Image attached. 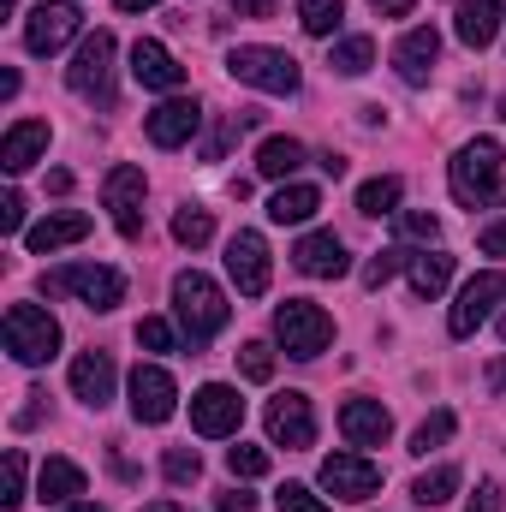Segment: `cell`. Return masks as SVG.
<instances>
[{"label": "cell", "mask_w": 506, "mask_h": 512, "mask_svg": "<svg viewBox=\"0 0 506 512\" xmlns=\"http://www.w3.org/2000/svg\"><path fill=\"white\" fill-rule=\"evenodd\" d=\"M173 316H179V334H185V346L197 352V346H209V340L227 328L233 304H227V292H221L209 274L185 268V274L173 280Z\"/></svg>", "instance_id": "1"}, {"label": "cell", "mask_w": 506, "mask_h": 512, "mask_svg": "<svg viewBox=\"0 0 506 512\" xmlns=\"http://www.w3.org/2000/svg\"><path fill=\"white\" fill-rule=\"evenodd\" d=\"M447 185H453V197H459L465 209H495V203H506L501 143H495V137H471V143L453 155V167H447Z\"/></svg>", "instance_id": "2"}, {"label": "cell", "mask_w": 506, "mask_h": 512, "mask_svg": "<svg viewBox=\"0 0 506 512\" xmlns=\"http://www.w3.org/2000/svg\"><path fill=\"white\" fill-rule=\"evenodd\" d=\"M42 292L48 298H84L90 310H120L126 304V274L102 268V262H72V268L42 274Z\"/></svg>", "instance_id": "3"}, {"label": "cell", "mask_w": 506, "mask_h": 512, "mask_svg": "<svg viewBox=\"0 0 506 512\" xmlns=\"http://www.w3.org/2000/svg\"><path fill=\"white\" fill-rule=\"evenodd\" d=\"M227 72H233L239 84L262 90V96H298V84H304L298 60H292L286 48H262V42L233 48V54H227Z\"/></svg>", "instance_id": "4"}, {"label": "cell", "mask_w": 506, "mask_h": 512, "mask_svg": "<svg viewBox=\"0 0 506 512\" xmlns=\"http://www.w3.org/2000/svg\"><path fill=\"white\" fill-rule=\"evenodd\" d=\"M274 340L286 346V358H322L334 340V316L310 298H286L274 310Z\"/></svg>", "instance_id": "5"}, {"label": "cell", "mask_w": 506, "mask_h": 512, "mask_svg": "<svg viewBox=\"0 0 506 512\" xmlns=\"http://www.w3.org/2000/svg\"><path fill=\"white\" fill-rule=\"evenodd\" d=\"M0 334H6V352L18 364H48L60 352V322L42 304H12L6 322H0Z\"/></svg>", "instance_id": "6"}, {"label": "cell", "mask_w": 506, "mask_h": 512, "mask_svg": "<svg viewBox=\"0 0 506 512\" xmlns=\"http://www.w3.org/2000/svg\"><path fill=\"white\" fill-rule=\"evenodd\" d=\"M66 84H72V96H84V102H114V36H108V30H90V36L78 42V54H72V66H66Z\"/></svg>", "instance_id": "7"}, {"label": "cell", "mask_w": 506, "mask_h": 512, "mask_svg": "<svg viewBox=\"0 0 506 512\" xmlns=\"http://www.w3.org/2000/svg\"><path fill=\"white\" fill-rule=\"evenodd\" d=\"M506 298V280L495 268H483V274H471L465 286H459V304H453V316H447V334L453 340H471L489 316H495V304Z\"/></svg>", "instance_id": "8"}, {"label": "cell", "mask_w": 506, "mask_h": 512, "mask_svg": "<svg viewBox=\"0 0 506 512\" xmlns=\"http://www.w3.org/2000/svg\"><path fill=\"white\" fill-rule=\"evenodd\" d=\"M78 24H84V12H78L72 0H42V6L24 18V48H30V54H60V48L78 36Z\"/></svg>", "instance_id": "9"}, {"label": "cell", "mask_w": 506, "mask_h": 512, "mask_svg": "<svg viewBox=\"0 0 506 512\" xmlns=\"http://www.w3.org/2000/svg\"><path fill=\"white\" fill-rule=\"evenodd\" d=\"M245 423V399H239V387L227 382H209L191 393V429L197 435H233Z\"/></svg>", "instance_id": "10"}, {"label": "cell", "mask_w": 506, "mask_h": 512, "mask_svg": "<svg viewBox=\"0 0 506 512\" xmlns=\"http://www.w3.org/2000/svg\"><path fill=\"white\" fill-rule=\"evenodd\" d=\"M322 489L334 501H370L381 489V465H370L364 453H328L322 459Z\"/></svg>", "instance_id": "11"}, {"label": "cell", "mask_w": 506, "mask_h": 512, "mask_svg": "<svg viewBox=\"0 0 506 512\" xmlns=\"http://www.w3.org/2000/svg\"><path fill=\"white\" fill-rule=\"evenodd\" d=\"M268 441L286 447V453H298V447L316 441V411H310L304 393H274L268 399Z\"/></svg>", "instance_id": "12"}, {"label": "cell", "mask_w": 506, "mask_h": 512, "mask_svg": "<svg viewBox=\"0 0 506 512\" xmlns=\"http://www.w3.org/2000/svg\"><path fill=\"white\" fill-rule=\"evenodd\" d=\"M179 411V387L161 364H137L131 370V417L137 423H167Z\"/></svg>", "instance_id": "13"}, {"label": "cell", "mask_w": 506, "mask_h": 512, "mask_svg": "<svg viewBox=\"0 0 506 512\" xmlns=\"http://www.w3.org/2000/svg\"><path fill=\"white\" fill-rule=\"evenodd\" d=\"M227 274L245 298H262L268 292V239L262 233H233L227 239Z\"/></svg>", "instance_id": "14"}, {"label": "cell", "mask_w": 506, "mask_h": 512, "mask_svg": "<svg viewBox=\"0 0 506 512\" xmlns=\"http://www.w3.org/2000/svg\"><path fill=\"white\" fill-rule=\"evenodd\" d=\"M102 203H108L114 227H120L126 239H137V233H143V167H114L108 185H102Z\"/></svg>", "instance_id": "15"}, {"label": "cell", "mask_w": 506, "mask_h": 512, "mask_svg": "<svg viewBox=\"0 0 506 512\" xmlns=\"http://www.w3.org/2000/svg\"><path fill=\"white\" fill-rule=\"evenodd\" d=\"M197 126H203V108H197L191 96H167V102L143 120V131H149L155 149H179V143H191Z\"/></svg>", "instance_id": "16"}, {"label": "cell", "mask_w": 506, "mask_h": 512, "mask_svg": "<svg viewBox=\"0 0 506 512\" xmlns=\"http://www.w3.org/2000/svg\"><path fill=\"white\" fill-rule=\"evenodd\" d=\"M435 60H441V36H435L429 24H417V30H405V36L393 42V72H399L405 84H429Z\"/></svg>", "instance_id": "17"}, {"label": "cell", "mask_w": 506, "mask_h": 512, "mask_svg": "<svg viewBox=\"0 0 506 512\" xmlns=\"http://www.w3.org/2000/svg\"><path fill=\"white\" fill-rule=\"evenodd\" d=\"M131 78H137L143 90H161V96H173V90L185 84V66H179V60H173L161 42H149V36H143V42L131 48Z\"/></svg>", "instance_id": "18"}, {"label": "cell", "mask_w": 506, "mask_h": 512, "mask_svg": "<svg viewBox=\"0 0 506 512\" xmlns=\"http://www.w3.org/2000/svg\"><path fill=\"white\" fill-rule=\"evenodd\" d=\"M340 435H346L352 447H381V441L393 435V417H387L381 399H346V405H340Z\"/></svg>", "instance_id": "19"}, {"label": "cell", "mask_w": 506, "mask_h": 512, "mask_svg": "<svg viewBox=\"0 0 506 512\" xmlns=\"http://www.w3.org/2000/svg\"><path fill=\"white\" fill-rule=\"evenodd\" d=\"M292 262H298L310 280H340V274L352 268V256H346V245H340L334 233H304L298 251H292Z\"/></svg>", "instance_id": "20"}, {"label": "cell", "mask_w": 506, "mask_h": 512, "mask_svg": "<svg viewBox=\"0 0 506 512\" xmlns=\"http://www.w3.org/2000/svg\"><path fill=\"white\" fill-rule=\"evenodd\" d=\"M72 393H78L90 411H102V405L114 399V358H108V352H78V358H72Z\"/></svg>", "instance_id": "21"}, {"label": "cell", "mask_w": 506, "mask_h": 512, "mask_svg": "<svg viewBox=\"0 0 506 512\" xmlns=\"http://www.w3.org/2000/svg\"><path fill=\"white\" fill-rule=\"evenodd\" d=\"M48 155V120H18V126L0 137V167L6 173H24Z\"/></svg>", "instance_id": "22"}, {"label": "cell", "mask_w": 506, "mask_h": 512, "mask_svg": "<svg viewBox=\"0 0 506 512\" xmlns=\"http://www.w3.org/2000/svg\"><path fill=\"white\" fill-rule=\"evenodd\" d=\"M501 0H459V18H453V36L465 48H489L501 36Z\"/></svg>", "instance_id": "23"}, {"label": "cell", "mask_w": 506, "mask_h": 512, "mask_svg": "<svg viewBox=\"0 0 506 512\" xmlns=\"http://www.w3.org/2000/svg\"><path fill=\"white\" fill-rule=\"evenodd\" d=\"M90 233V215H78V209H60V215H48V221H36L30 233H24V245L36 256H48V251H60V245H78Z\"/></svg>", "instance_id": "24"}, {"label": "cell", "mask_w": 506, "mask_h": 512, "mask_svg": "<svg viewBox=\"0 0 506 512\" xmlns=\"http://www.w3.org/2000/svg\"><path fill=\"white\" fill-rule=\"evenodd\" d=\"M316 209H322V191H316V185H280V191L268 197V221H274V227H304Z\"/></svg>", "instance_id": "25"}, {"label": "cell", "mask_w": 506, "mask_h": 512, "mask_svg": "<svg viewBox=\"0 0 506 512\" xmlns=\"http://www.w3.org/2000/svg\"><path fill=\"white\" fill-rule=\"evenodd\" d=\"M36 495H42L48 507H60V501H78V495H84V471H78L72 459H48V465L36 471Z\"/></svg>", "instance_id": "26"}, {"label": "cell", "mask_w": 506, "mask_h": 512, "mask_svg": "<svg viewBox=\"0 0 506 512\" xmlns=\"http://www.w3.org/2000/svg\"><path fill=\"white\" fill-rule=\"evenodd\" d=\"M405 274H411V292H417V298H435V292L453 280V256H447V251H429V245H423V251L405 262Z\"/></svg>", "instance_id": "27"}, {"label": "cell", "mask_w": 506, "mask_h": 512, "mask_svg": "<svg viewBox=\"0 0 506 512\" xmlns=\"http://www.w3.org/2000/svg\"><path fill=\"white\" fill-rule=\"evenodd\" d=\"M304 167V143L298 137H268L262 149H256V173L262 179H286V173H298Z\"/></svg>", "instance_id": "28"}, {"label": "cell", "mask_w": 506, "mask_h": 512, "mask_svg": "<svg viewBox=\"0 0 506 512\" xmlns=\"http://www.w3.org/2000/svg\"><path fill=\"white\" fill-rule=\"evenodd\" d=\"M453 495H459V465H435V471H423L411 483V501L417 507H447Z\"/></svg>", "instance_id": "29"}, {"label": "cell", "mask_w": 506, "mask_h": 512, "mask_svg": "<svg viewBox=\"0 0 506 512\" xmlns=\"http://www.w3.org/2000/svg\"><path fill=\"white\" fill-rule=\"evenodd\" d=\"M328 66H334L340 78H364V72L376 66V42H370V36H340V42H334V60H328Z\"/></svg>", "instance_id": "30"}, {"label": "cell", "mask_w": 506, "mask_h": 512, "mask_svg": "<svg viewBox=\"0 0 506 512\" xmlns=\"http://www.w3.org/2000/svg\"><path fill=\"white\" fill-rule=\"evenodd\" d=\"M399 191H405V185H399L393 173L364 179V185H358V209H364V215H399Z\"/></svg>", "instance_id": "31"}, {"label": "cell", "mask_w": 506, "mask_h": 512, "mask_svg": "<svg viewBox=\"0 0 506 512\" xmlns=\"http://www.w3.org/2000/svg\"><path fill=\"white\" fill-rule=\"evenodd\" d=\"M173 239H179V245H191V251H197V245H209V239H215V215H209V209H197V203H185V209L173 215Z\"/></svg>", "instance_id": "32"}, {"label": "cell", "mask_w": 506, "mask_h": 512, "mask_svg": "<svg viewBox=\"0 0 506 512\" xmlns=\"http://www.w3.org/2000/svg\"><path fill=\"white\" fill-rule=\"evenodd\" d=\"M453 429H459V423H453V411H429V417L417 423V435H411V453H417V459H429L435 447H447V441H453Z\"/></svg>", "instance_id": "33"}, {"label": "cell", "mask_w": 506, "mask_h": 512, "mask_svg": "<svg viewBox=\"0 0 506 512\" xmlns=\"http://www.w3.org/2000/svg\"><path fill=\"white\" fill-rule=\"evenodd\" d=\"M340 18H346V0H298V24L310 36H334Z\"/></svg>", "instance_id": "34"}, {"label": "cell", "mask_w": 506, "mask_h": 512, "mask_svg": "<svg viewBox=\"0 0 506 512\" xmlns=\"http://www.w3.org/2000/svg\"><path fill=\"white\" fill-rule=\"evenodd\" d=\"M161 471H167V483L185 489V483L203 477V459H197V447H167V453H161Z\"/></svg>", "instance_id": "35"}, {"label": "cell", "mask_w": 506, "mask_h": 512, "mask_svg": "<svg viewBox=\"0 0 506 512\" xmlns=\"http://www.w3.org/2000/svg\"><path fill=\"white\" fill-rule=\"evenodd\" d=\"M227 465H233V477H245V483H251V477H268V465H274V459H268V447L239 441V447H227Z\"/></svg>", "instance_id": "36"}, {"label": "cell", "mask_w": 506, "mask_h": 512, "mask_svg": "<svg viewBox=\"0 0 506 512\" xmlns=\"http://www.w3.org/2000/svg\"><path fill=\"white\" fill-rule=\"evenodd\" d=\"M393 227H399V239H423V245H435V239H441V221H435L429 209H399V215H393Z\"/></svg>", "instance_id": "37"}, {"label": "cell", "mask_w": 506, "mask_h": 512, "mask_svg": "<svg viewBox=\"0 0 506 512\" xmlns=\"http://www.w3.org/2000/svg\"><path fill=\"white\" fill-rule=\"evenodd\" d=\"M0 507H24V453L18 447L6 453V471H0Z\"/></svg>", "instance_id": "38"}, {"label": "cell", "mask_w": 506, "mask_h": 512, "mask_svg": "<svg viewBox=\"0 0 506 512\" xmlns=\"http://www.w3.org/2000/svg\"><path fill=\"white\" fill-rule=\"evenodd\" d=\"M239 370H245V382H268V376H274V352H268L262 340L239 346Z\"/></svg>", "instance_id": "39"}, {"label": "cell", "mask_w": 506, "mask_h": 512, "mask_svg": "<svg viewBox=\"0 0 506 512\" xmlns=\"http://www.w3.org/2000/svg\"><path fill=\"white\" fill-rule=\"evenodd\" d=\"M405 262H411L405 251H381V256H370V268H364V286H370V292H381V286H387V280H393Z\"/></svg>", "instance_id": "40"}, {"label": "cell", "mask_w": 506, "mask_h": 512, "mask_svg": "<svg viewBox=\"0 0 506 512\" xmlns=\"http://www.w3.org/2000/svg\"><path fill=\"white\" fill-rule=\"evenodd\" d=\"M137 346H149V352H173V322L143 316V322H137Z\"/></svg>", "instance_id": "41"}, {"label": "cell", "mask_w": 506, "mask_h": 512, "mask_svg": "<svg viewBox=\"0 0 506 512\" xmlns=\"http://www.w3.org/2000/svg\"><path fill=\"white\" fill-rule=\"evenodd\" d=\"M274 507H280V512H328L322 501H316V495H310V489H304V483H280Z\"/></svg>", "instance_id": "42"}, {"label": "cell", "mask_w": 506, "mask_h": 512, "mask_svg": "<svg viewBox=\"0 0 506 512\" xmlns=\"http://www.w3.org/2000/svg\"><path fill=\"white\" fill-rule=\"evenodd\" d=\"M18 227H24V197L6 191V197H0V233H18Z\"/></svg>", "instance_id": "43"}, {"label": "cell", "mask_w": 506, "mask_h": 512, "mask_svg": "<svg viewBox=\"0 0 506 512\" xmlns=\"http://www.w3.org/2000/svg\"><path fill=\"white\" fill-rule=\"evenodd\" d=\"M501 507H506L501 483H477V495H471V507L465 512H501Z\"/></svg>", "instance_id": "44"}, {"label": "cell", "mask_w": 506, "mask_h": 512, "mask_svg": "<svg viewBox=\"0 0 506 512\" xmlns=\"http://www.w3.org/2000/svg\"><path fill=\"white\" fill-rule=\"evenodd\" d=\"M215 512H256V495H245V489H227V495L215 501Z\"/></svg>", "instance_id": "45"}, {"label": "cell", "mask_w": 506, "mask_h": 512, "mask_svg": "<svg viewBox=\"0 0 506 512\" xmlns=\"http://www.w3.org/2000/svg\"><path fill=\"white\" fill-rule=\"evenodd\" d=\"M483 256H506V221H495V227H483Z\"/></svg>", "instance_id": "46"}, {"label": "cell", "mask_w": 506, "mask_h": 512, "mask_svg": "<svg viewBox=\"0 0 506 512\" xmlns=\"http://www.w3.org/2000/svg\"><path fill=\"white\" fill-rule=\"evenodd\" d=\"M233 12H239V18H268L274 0H233Z\"/></svg>", "instance_id": "47"}, {"label": "cell", "mask_w": 506, "mask_h": 512, "mask_svg": "<svg viewBox=\"0 0 506 512\" xmlns=\"http://www.w3.org/2000/svg\"><path fill=\"white\" fill-rule=\"evenodd\" d=\"M370 6H376L381 18H405V12H411L417 0H370Z\"/></svg>", "instance_id": "48"}, {"label": "cell", "mask_w": 506, "mask_h": 512, "mask_svg": "<svg viewBox=\"0 0 506 512\" xmlns=\"http://www.w3.org/2000/svg\"><path fill=\"white\" fill-rule=\"evenodd\" d=\"M489 393H495V399H506V358H495V364H489Z\"/></svg>", "instance_id": "49"}, {"label": "cell", "mask_w": 506, "mask_h": 512, "mask_svg": "<svg viewBox=\"0 0 506 512\" xmlns=\"http://www.w3.org/2000/svg\"><path fill=\"white\" fill-rule=\"evenodd\" d=\"M114 6H120V12H149L155 0H114Z\"/></svg>", "instance_id": "50"}, {"label": "cell", "mask_w": 506, "mask_h": 512, "mask_svg": "<svg viewBox=\"0 0 506 512\" xmlns=\"http://www.w3.org/2000/svg\"><path fill=\"white\" fill-rule=\"evenodd\" d=\"M143 512H185V507H179V501H149Z\"/></svg>", "instance_id": "51"}, {"label": "cell", "mask_w": 506, "mask_h": 512, "mask_svg": "<svg viewBox=\"0 0 506 512\" xmlns=\"http://www.w3.org/2000/svg\"><path fill=\"white\" fill-rule=\"evenodd\" d=\"M66 512H102V507H90V501H72V507H66Z\"/></svg>", "instance_id": "52"}, {"label": "cell", "mask_w": 506, "mask_h": 512, "mask_svg": "<svg viewBox=\"0 0 506 512\" xmlns=\"http://www.w3.org/2000/svg\"><path fill=\"white\" fill-rule=\"evenodd\" d=\"M0 12H18V0H0Z\"/></svg>", "instance_id": "53"}, {"label": "cell", "mask_w": 506, "mask_h": 512, "mask_svg": "<svg viewBox=\"0 0 506 512\" xmlns=\"http://www.w3.org/2000/svg\"><path fill=\"white\" fill-rule=\"evenodd\" d=\"M501 340H506V310H501Z\"/></svg>", "instance_id": "54"}, {"label": "cell", "mask_w": 506, "mask_h": 512, "mask_svg": "<svg viewBox=\"0 0 506 512\" xmlns=\"http://www.w3.org/2000/svg\"><path fill=\"white\" fill-rule=\"evenodd\" d=\"M501 114H506V96H501Z\"/></svg>", "instance_id": "55"}]
</instances>
